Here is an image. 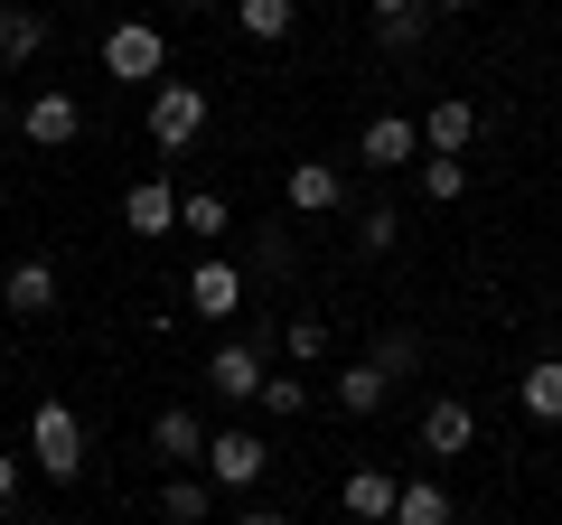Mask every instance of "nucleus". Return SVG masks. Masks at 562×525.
Here are the masks:
<instances>
[{"label": "nucleus", "mask_w": 562, "mask_h": 525, "mask_svg": "<svg viewBox=\"0 0 562 525\" xmlns=\"http://www.w3.org/2000/svg\"><path fill=\"white\" fill-rule=\"evenodd\" d=\"M29 460H38L47 479H85V423H76V404H38V413H29Z\"/></svg>", "instance_id": "1"}, {"label": "nucleus", "mask_w": 562, "mask_h": 525, "mask_svg": "<svg viewBox=\"0 0 562 525\" xmlns=\"http://www.w3.org/2000/svg\"><path fill=\"white\" fill-rule=\"evenodd\" d=\"M103 76H122V85H169V38L150 20H122L113 38H103Z\"/></svg>", "instance_id": "2"}, {"label": "nucleus", "mask_w": 562, "mask_h": 525, "mask_svg": "<svg viewBox=\"0 0 562 525\" xmlns=\"http://www.w3.org/2000/svg\"><path fill=\"white\" fill-rule=\"evenodd\" d=\"M20 142H29V150H76V142H85V103L66 94V85L29 94V103H20Z\"/></svg>", "instance_id": "3"}, {"label": "nucleus", "mask_w": 562, "mask_h": 525, "mask_svg": "<svg viewBox=\"0 0 562 525\" xmlns=\"http://www.w3.org/2000/svg\"><path fill=\"white\" fill-rule=\"evenodd\" d=\"M262 469H272V442H262V432H244V423L235 432H206V479H216V488H235V498H244Z\"/></svg>", "instance_id": "4"}, {"label": "nucleus", "mask_w": 562, "mask_h": 525, "mask_svg": "<svg viewBox=\"0 0 562 525\" xmlns=\"http://www.w3.org/2000/svg\"><path fill=\"white\" fill-rule=\"evenodd\" d=\"M198 132H206V94H198V85H179V76L150 85V142H160V150H188Z\"/></svg>", "instance_id": "5"}, {"label": "nucleus", "mask_w": 562, "mask_h": 525, "mask_svg": "<svg viewBox=\"0 0 562 525\" xmlns=\"http://www.w3.org/2000/svg\"><path fill=\"white\" fill-rule=\"evenodd\" d=\"M422 450H431V460H469V450H479V404L431 394V404H422Z\"/></svg>", "instance_id": "6"}, {"label": "nucleus", "mask_w": 562, "mask_h": 525, "mask_svg": "<svg viewBox=\"0 0 562 525\" xmlns=\"http://www.w3.org/2000/svg\"><path fill=\"white\" fill-rule=\"evenodd\" d=\"M281 198H291V216H338V206H347V169L291 160V169H281Z\"/></svg>", "instance_id": "7"}, {"label": "nucleus", "mask_w": 562, "mask_h": 525, "mask_svg": "<svg viewBox=\"0 0 562 525\" xmlns=\"http://www.w3.org/2000/svg\"><path fill=\"white\" fill-rule=\"evenodd\" d=\"M244 301H254V291H244V272H235L225 254H206L198 272H188V310H198V320H216V328H225Z\"/></svg>", "instance_id": "8"}, {"label": "nucleus", "mask_w": 562, "mask_h": 525, "mask_svg": "<svg viewBox=\"0 0 562 525\" xmlns=\"http://www.w3.org/2000/svg\"><path fill=\"white\" fill-rule=\"evenodd\" d=\"M179 216H188V198H169V179H132V188H122V225H132L140 244L179 235Z\"/></svg>", "instance_id": "9"}, {"label": "nucleus", "mask_w": 562, "mask_h": 525, "mask_svg": "<svg viewBox=\"0 0 562 525\" xmlns=\"http://www.w3.org/2000/svg\"><path fill=\"white\" fill-rule=\"evenodd\" d=\"M357 160H366V169H422V122L375 113V122L357 132Z\"/></svg>", "instance_id": "10"}, {"label": "nucleus", "mask_w": 562, "mask_h": 525, "mask_svg": "<svg viewBox=\"0 0 562 525\" xmlns=\"http://www.w3.org/2000/svg\"><path fill=\"white\" fill-rule=\"evenodd\" d=\"M262 376H272V366H262L254 338H235V347H216V357H206V384H216L225 404H262Z\"/></svg>", "instance_id": "11"}, {"label": "nucleus", "mask_w": 562, "mask_h": 525, "mask_svg": "<svg viewBox=\"0 0 562 525\" xmlns=\"http://www.w3.org/2000/svg\"><path fill=\"white\" fill-rule=\"evenodd\" d=\"M0 301L20 310V320H47V310H57V262H47V254H20L10 272H0Z\"/></svg>", "instance_id": "12"}, {"label": "nucleus", "mask_w": 562, "mask_h": 525, "mask_svg": "<svg viewBox=\"0 0 562 525\" xmlns=\"http://www.w3.org/2000/svg\"><path fill=\"white\" fill-rule=\"evenodd\" d=\"M469 142H479V103H469V94H441L431 113H422V150H450V160H469Z\"/></svg>", "instance_id": "13"}, {"label": "nucleus", "mask_w": 562, "mask_h": 525, "mask_svg": "<svg viewBox=\"0 0 562 525\" xmlns=\"http://www.w3.org/2000/svg\"><path fill=\"white\" fill-rule=\"evenodd\" d=\"M394 498H403L394 469H347V488H338V506H347L357 525H394Z\"/></svg>", "instance_id": "14"}, {"label": "nucleus", "mask_w": 562, "mask_h": 525, "mask_svg": "<svg viewBox=\"0 0 562 525\" xmlns=\"http://www.w3.org/2000/svg\"><path fill=\"white\" fill-rule=\"evenodd\" d=\"M150 450H160L169 469H188V460L206 469V423H198V413H179V404H169L160 423H150Z\"/></svg>", "instance_id": "15"}, {"label": "nucleus", "mask_w": 562, "mask_h": 525, "mask_svg": "<svg viewBox=\"0 0 562 525\" xmlns=\"http://www.w3.org/2000/svg\"><path fill=\"white\" fill-rule=\"evenodd\" d=\"M384 394H394V376H384L375 357H357V366H338V413H384Z\"/></svg>", "instance_id": "16"}, {"label": "nucleus", "mask_w": 562, "mask_h": 525, "mask_svg": "<svg viewBox=\"0 0 562 525\" xmlns=\"http://www.w3.org/2000/svg\"><path fill=\"white\" fill-rule=\"evenodd\" d=\"M47 47V10H29V0H10L0 10V66H29Z\"/></svg>", "instance_id": "17"}, {"label": "nucleus", "mask_w": 562, "mask_h": 525, "mask_svg": "<svg viewBox=\"0 0 562 525\" xmlns=\"http://www.w3.org/2000/svg\"><path fill=\"white\" fill-rule=\"evenodd\" d=\"M394 525H460V506H450V488H441V479H403Z\"/></svg>", "instance_id": "18"}, {"label": "nucleus", "mask_w": 562, "mask_h": 525, "mask_svg": "<svg viewBox=\"0 0 562 525\" xmlns=\"http://www.w3.org/2000/svg\"><path fill=\"white\" fill-rule=\"evenodd\" d=\"M516 404L535 413V423H562V357H535L516 376Z\"/></svg>", "instance_id": "19"}, {"label": "nucleus", "mask_w": 562, "mask_h": 525, "mask_svg": "<svg viewBox=\"0 0 562 525\" xmlns=\"http://www.w3.org/2000/svg\"><path fill=\"white\" fill-rule=\"evenodd\" d=\"M206 506H216V479H188V469L160 479V516L169 525H206Z\"/></svg>", "instance_id": "20"}, {"label": "nucleus", "mask_w": 562, "mask_h": 525, "mask_svg": "<svg viewBox=\"0 0 562 525\" xmlns=\"http://www.w3.org/2000/svg\"><path fill=\"white\" fill-rule=\"evenodd\" d=\"M235 10H244V38L254 47H281L291 29H301V0H235Z\"/></svg>", "instance_id": "21"}, {"label": "nucleus", "mask_w": 562, "mask_h": 525, "mask_svg": "<svg viewBox=\"0 0 562 525\" xmlns=\"http://www.w3.org/2000/svg\"><path fill=\"white\" fill-rule=\"evenodd\" d=\"M179 235H198V244H225V235H235V206H225L216 188H188V216H179Z\"/></svg>", "instance_id": "22"}, {"label": "nucleus", "mask_w": 562, "mask_h": 525, "mask_svg": "<svg viewBox=\"0 0 562 525\" xmlns=\"http://www.w3.org/2000/svg\"><path fill=\"white\" fill-rule=\"evenodd\" d=\"M413 179H422V198H431V206L469 198V160H450V150H422V169H413Z\"/></svg>", "instance_id": "23"}, {"label": "nucleus", "mask_w": 562, "mask_h": 525, "mask_svg": "<svg viewBox=\"0 0 562 525\" xmlns=\"http://www.w3.org/2000/svg\"><path fill=\"white\" fill-rule=\"evenodd\" d=\"M281 347H291V366H319L328 357V320L319 310H291V320H281Z\"/></svg>", "instance_id": "24"}, {"label": "nucleus", "mask_w": 562, "mask_h": 525, "mask_svg": "<svg viewBox=\"0 0 562 525\" xmlns=\"http://www.w3.org/2000/svg\"><path fill=\"white\" fill-rule=\"evenodd\" d=\"M366 10H375L384 47H422V0H366Z\"/></svg>", "instance_id": "25"}, {"label": "nucleus", "mask_w": 562, "mask_h": 525, "mask_svg": "<svg viewBox=\"0 0 562 525\" xmlns=\"http://www.w3.org/2000/svg\"><path fill=\"white\" fill-rule=\"evenodd\" d=\"M394 235H403L394 206H357V254H394Z\"/></svg>", "instance_id": "26"}, {"label": "nucleus", "mask_w": 562, "mask_h": 525, "mask_svg": "<svg viewBox=\"0 0 562 525\" xmlns=\"http://www.w3.org/2000/svg\"><path fill=\"white\" fill-rule=\"evenodd\" d=\"M262 413H272V423L310 413V384H301V376H262Z\"/></svg>", "instance_id": "27"}, {"label": "nucleus", "mask_w": 562, "mask_h": 525, "mask_svg": "<svg viewBox=\"0 0 562 525\" xmlns=\"http://www.w3.org/2000/svg\"><path fill=\"white\" fill-rule=\"evenodd\" d=\"M375 366H384V376H413V366H422V338H403V328H384V338H375Z\"/></svg>", "instance_id": "28"}, {"label": "nucleus", "mask_w": 562, "mask_h": 525, "mask_svg": "<svg viewBox=\"0 0 562 525\" xmlns=\"http://www.w3.org/2000/svg\"><path fill=\"white\" fill-rule=\"evenodd\" d=\"M20 498V450H0V506Z\"/></svg>", "instance_id": "29"}, {"label": "nucleus", "mask_w": 562, "mask_h": 525, "mask_svg": "<svg viewBox=\"0 0 562 525\" xmlns=\"http://www.w3.org/2000/svg\"><path fill=\"white\" fill-rule=\"evenodd\" d=\"M244 525H291V516H281V506H244Z\"/></svg>", "instance_id": "30"}, {"label": "nucleus", "mask_w": 562, "mask_h": 525, "mask_svg": "<svg viewBox=\"0 0 562 525\" xmlns=\"http://www.w3.org/2000/svg\"><path fill=\"white\" fill-rule=\"evenodd\" d=\"M10 132H20V113H10V94H0V142H10Z\"/></svg>", "instance_id": "31"}, {"label": "nucleus", "mask_w": 562, "mask_h": 525, "mask_svg": "<svg viewBox=\"0 0 562 525\" xmlns=\"http://www.w3.org/2000/svg\"><path fill=\"white\" fill-rule=\"evenodd\" d=\"M422 10H450V20H460V10H469V0H422Z\"/></svg>", "instance_id": "32"}, {"label": "nucleus", "mask_w": 562, "mask_h": 525, "mask_svg": "<svg viewBox=\"0 0 562 525\" xmlns=\"http://www.w3.org/2000/svg\"><path fill=\"white\" fill-rule=\"evenodd\" d=\"M188 10H216V0H188Z\"/></svg>", "instance_id": "33"}]
</instances>
